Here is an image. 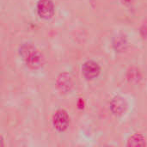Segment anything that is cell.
<instances>
[{
    "instance_id": "6da1fadb",
    "label": "cell",
    "mask_w": 147,
    "mask_h": 147,
    "mask_svg": "<svg viewBox=\"0 0 147 147\" xmlns=\"http://www.w3.org/2000/svg\"><path fill=\"white\" fill-rule=\"evenodd\" d=\"M19 54L24 64L33 70L39 69L43 65L42 54L30 43L22 44L19 48Z\"/></svg>"
},
{
    "instance_id": "7a4b0ae2",
    "label": "cell",
    "mask_w": 147,
    "mask_h": 147,
    "mask_svg": "<svg viewBox=\"0 0 147 147\" xmlns=\"http://www.w3.org/2000/svg\"><path fill=\"white\" fill-rule=\"evenodd\" d=\"M54 4L51 0H40L37 3L38 15L46 20L52 18L54 15Z\"/></svg>"
},
{
    "instance_id": "3957f363",
    "label": "cell",
    "mask_w": 147,
    "mask_h": 147,
    "mask_svg": "<svg viewBox=\"0 0 147 147\" xmlns=\"http://www.w3.org/2000/svg\"><path fill=\"white\" fill-rule=\"evenodd\" d=\"M100 71H101V68L99 65L93 60L86 61L82 67L83 75L88 80H92L96 78L99 76Z\"/></svg>"
},
{
    "instance_id": "277c9868",
    "label": "cell",
    "mask_w": 147,
    "mask_h": 147,
    "mask_svg": "<svg viewBox=\"0 0 147 147\" xmlns=\"http://www.w3.org/2000/svg\"><path fill=\"white\" fill-rule=\"evenodd\" d=\"M56 86L62 93H68L73 87V79L67 72L60 73L56 79Z\"/></svg>"
},
{
    "instance_id": "5b68a950",
    "label": "cell",
    "mask_w": 147,
    "mask_h": 147,
    "mask_svg": "<svg viewBox=\"0 0 147 147\" xmlns=\"http://www.w3.org/2000/svg\"><path fill=\"white\" fill-rule=\"evenodd\" d=\"M53 124L56 130L65 131L69 126V116L65 110H58L53 118Z\"/></svg>"
},
{
    "instance_id": "8992f818",
    "label": "cell",
    "mask_w": 147,
    "mask_h": 147,
    "mask_svg": "<svg viewBox=\"0 0 147 147\" xmlns=\"http://www.w3.org/2000/svg\"><path fill=\"white\" fill-rule=\"evenodd\" d=\"M127 109V101L121 96H115L110 102V110L116 116L123 115Z\"/></svg>"
},
{
    "instance_id": "52a82bcc",
    "label": "cell",
    "mask_w": 147,
    "mask_h": 147,
    "mask_svg": "<svg viewBox=\"0 0 147 147\" xmlns=\"http://www.w3.org/2000/svg\"><path fill=\"white\" fill-rule=\"evenodd\" d=\"M129 46L128 40L126 35L120 34L113 39V47L117 53H124L127 50Z\"/></svg>"
},
{
    "instance_id": "ba28073f",
    "label": "cell",
    "mask_w": 147,
    "mask_h": 147,
    "mask_svg": "<svg viewBox=\"0 0 147 147\" xmlns=\"http://www.w3.org/2000/svg\"><path fill=\"white\" fill-rule=\"evenodd\" d=\"M146 145V140L141 134H134L127 140L128 146H145Z\"/></svg>"
},
{
    "instance_id": "9c48e42d",
    "label": "cell",
    "mask_w": 147,
    "mask_h": 147,
    "mask_svg": "<svg viewBox=\"0 0 147 147\" xmlns=\"http://www.w3.org/2000/svg\"><path fill=\"white\" fill-rule=\"evenodd\" d=\"M127 81L132 84H139L142 79L141 72L137 68H130L127 72Z\"/></svg>"
},
{
    "instance_id": "30bf717a",
    "label": "cell",
    "mask_w": 147,
    "mask_h": 147,
    "mask_svg": "<svg viewBox=\"0 0 147 147\" xmlns=\"http://www.w3.org/2000/svg\"><path fill=\"white\" fill-rule=\"evenodd\" d=\"M140 34L144 38H147V19L143 22L140 28Z\"/></svg>"
},
{
    "instance_id": "8fae6325",
    "label": "cell",
    "mask_w": 147,
    "mask_h": 147,
    "mask_svg": "<svg viewBox=\"0 0 147 147\" xmlns=\"http://www.w3.org/2000/svg\"><path fill=\"white\" fill-rule=\"evenodd\" d=\"M134 1L135 0H121L122 4H124L126 6H130L131 4H133L134 3Z\"/></svg>"
}]
</instances>
